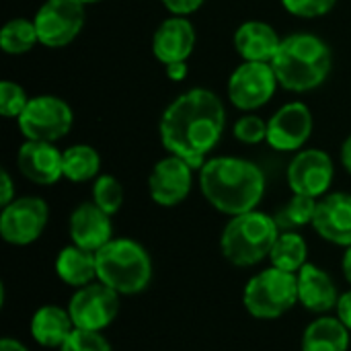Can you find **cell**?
<instances>
[{
    "label": "cell",
    "instance_id": "ffe728a7",
    "mask_svg": "<svg viewBox=\"0 0 351 351\" xmlns=\"http://www.w3.org/2000/svg\"><path fill=\"white\" fill-rule=\"evenodd\" d=\"M280 33L265 21H245L234 31V49L243 62H271L282 45Z\"/></svg>",
    "mask_w": 351,
    "mask_h": 351
},
{
    "label": "cell",
    "instance_id": "3957f363",
    "mask_svg": "<svg viewBox=\"0 0 351 351\" xmlns=\"http://www.w3.org/2000/svg\"><path fill=\"white\" fill-rule=\"evenodd\" d=\"M278 82L290 93H311L331 74L333 51L329 43L308 31L290 33L271 60Z\"/></svg>",
    "mask_w": 351,
    "mask_h": 351
},
{
    "label": "cell",
    "instance_id": "d4e9b609",
    "mask_svg": "<svg viewBox=\"0 0 351 351\" xmlns=\"http://www.w3.org/2000/svg\"><path fill=\"white\" fill-rule=\"evenodd\" d=\"M306 257H308V245H306L304 237L296 230L280 232V237L269 253L271 265L282 271H290V274H298L306 265Z\"/></svg>",
    "mask_w": 351,
    "mask_h": 351
},
{
    "label": "cell",
    "instance_id": "d6a6232c",
    "mask_svg": "<svg viewBox=\"0 0 351 351\" xmlns=\"http://www.w3.org/2000/svg\"><path fill=\"white\" fill-rule=\"evenodd\" d=\"M160 2L171 14L187 16V14H193L195 10H199L206 0H160Z\"/></svg>",
    "mask_w": 351,
    "mask_h": 351
},
{
    "label": "cell",
    "instance_id": "7a4b0ae2",
    "mask_svg": "<svg viewBox=\"0 0 351 351\" xmlns=\"http://www.w3.org/2000/svg\"><path fill=\"white\" fill-rule=\"evenodd\" d=\"M267 179L259 165L241 156H212L199 169V189L206 202L226 216L257 210Z\"/></svg>",
    "mask_w": 351,
    "mask_h": 351
},
{
    "label": "cell",
    "instance_id": "8992f818",
    "mask_svg": "<svg viewBox=\"0 0 351 351\" xmlns=\"http://www.w3.org/2000/svg\"><path fill=\"white\" fill-rule=\"evenodd\" d=\"M298 304L296 274L267 267L255 274L243 290L245 311L259 321H274L290 313Z\"/></svg>",
    "mask_w": 351,
    "mask_h": 351
},
{
    "label": "cell",
    "instance_id": "8fae6325",
    "mask_svg": "<svg viewBox=\"0 0 351 351\" xmlns=\"http://www.w3.org/2000/svg\"><path fill=\"white\" fill-rule=\"evenodd\" d=\"M66 308L76 329L103 333L119 315V294L97 280L76 288Z\"/></svg>",
    "mask_w": 351,
    "mask_h": 351
},
{
    "label": "cell",
    "instance_id": "836d02e7",
    "mask_svg": "<svg viewBox=\"0 0 351 351\" xmlns=\"http://www.w3.org/2000/svg\"><path fill=\"white\" fill-rule=\"evenodd\" d=\"M16 199V193H14V181L10 177V173L6 169H2L0 173V206H8L10 202Z\"/></svg>",
    "mask_w": 351,
    "mask_h": 351
},
{
    "label": "cell",
    "instance_id": "6da1fadb",
    "mask_svg": "<svg viewBox=\"0 0 351 351\" xmlns=\"http://www.w3.org/2000/svg\"><path fill=\"white\" fill-rule=\"evenodd\" d=\"M226 130L222 99L210 88H189L175 97L158 121L160 144L169 154L181 156L193 169H202Z\"/></svg>",
    "mask_w": 351,
    "mask_h": 351
},
{
    "label": "cell",
    "instance_id": "277c9868",
    "mask_svg": "<svg viewBox=\"0 0 351 351\" xmlns=\"http://www.w3.org/2000/svg\"><path fill=\"white\" fill-rule=\"evenodd\" d=\"M97 280L119 296L142 294L152 282V257L146 247L134 239H111L97 253Z\"/></svg>",
    "mask_w": 351,
    "mask_h": 351
},
{
    "label": "cell",
    "instance_id": "5b68a950",
    "mask_svg": "<svg viewBox=\"0 0 351 351\" xmlns=\"http://www.w3.org/2000/svg\"><path fill=\"white\" fill-rule=\"evenodd\" d=\"M280 232L274 214L253 210L232 216L220 234L222 257L237 267H255L269 259Z\"/></svg>",
    "mask_w": 351,
    "mask_h": 351
},
{
    "label": "cell",
    "instance_id": "d6986e66",
    "mask_svg": "<svg viewBox=\"0 0 351 351\" xmlns=\"http://www.w3.org/2000/svg\"><path fill=\"white\" fill-rule=\"evenodd\" d=\"M298 304L315 315H327L337 308L339 292L333 278L319 265L306 263L298 274Z\"/></svg>",
    "mask_w": 351,
    "mask_h": 351
},
{
    "label": "cell",
    "instance_id": "7402d4cb",
    "mask_svg": "<svg viewBox=\"0 0 351 351\" xmlns=\"http://www.w3.org/2000/svg\"><path fill=\"white\" fill-rule=\"evenodd\" d=\"M56 276L62 284L82 288L97 282V255L76 245L64 247L56 257Z\"/></svg>",
    "mask_w": 351,
    "mask_h": 351
},
{
    "label": "cell",
    "instance_id": "52a82bcc",
    "mask_svg": "<svg viewBox=\"0 0 351 351\" xmlns=\"http://www.w3.org/2000/svg\"><path fill=\"white\" fill-rule=\"evenodd\" d=\"M16 123L25 140L56 144L70 134L74 125V111L56 95H37L29 99Z\"/></svg>",
    "mask_w": 351,
    "mask_h": 351
},
{
    "label": "cell",
    "instance_id": "e575fe53",
    "mask_svg": "<svg viewBox=\"0 0 351 351\" xmlns=\"http://www.w3.org/2000/svg\"><path fill=\"white\" fill-rule=\"evenodd\" d=\"M335 313H337V319L351 331V290L343 292L339 296V302H337Z\"/></svg>",
    "mask_w": 351,
    "mask_h": 351
},
{
    "label": "cell",
    "instance_id": "4dcf8cb0",
    "mask_svg": "<svg viewBox=\"0 0 351 351\" xmlns=\"http://www.w3.org/2000/svg\"><path fill=\"white\" fill-rule=\"evenodd\" d=\"M58 351H113L111 343L97 331L74 329Z\"/></svg>",
    "mask_w": 351,
    "mask_h": 351
},
{
    "label": "cell",
    "instance_id": "7c38bea8",
    "mask_svg": "<svg viewBox=\"0 0 351 351\" xmlns=\"http://www.w3.org/2000/svg\"><path fill=\"white\" fill-rule=\"evenodd\" d=\"M335 177V165L329 152L321 148H302L288 165L286 181L292 193L321 199L329 193Z\"/></svg>",
    "mask_w": 351,
    "mask_h": 351
},
{
    "label": "cell",
    "instance_id": "44dd1931",
    "mask_svg": "<svg viewBox=\"0 0 351 351\" xmlns=\"http://www.w3.org/2000/svg\"><path fill=\"white\" fill-rule=\"evenodd\" d=\"M74 329L76 327L72 323L68 308H62L58 304L39 306L29 321L31 337L45 350H60Z\"/></svg>",
    "mask_w": 351,
    "mask_h": 351
},
{
    "label": "cell",
    "instance_id": "ab89813d",
    "mask_svg": "<svg viewBox=\"0 0 351 351\" xmlns=\"http://www.w3.org/2000/svg\"><path fill=\"white\" fill-rule=\"evenodd\" d=\"M78 2H82V4L86 6V4H97V2H101V0H78Z\"/></svg>",
    "mask_w": 351,
    "mask_h": 351
},
{
    "label": "cell",
    "instance_id": "5bb4252c",
    "mask_svg": "<svg viewBox=\"0 0 351 351\" xmlns=\"http://www.w3.org/2000/svg\"><path fill=\"white\" fill-rule=\"evenodd\" d=\"M193 167L181 156L167 154L148 175V193L160 208H175L183 204L193 189Z\"/></svg>",
    "mask_w": 351,
    "mask_h": 351
},
{
    "label": "cell",
    "instance_id": "9c48e42d",
    "mask_svg": "<svg viewBox=\"0 0 351 351\" xmlns=\"http://www.w3.org/2000/svg\"><path fill=\"white\" fill-rule=\"evenodd\" d=\"M86 19L84 4L78 0H45L33 23L37 27L39 43L49 49L70 45L82 31Z\"/></svg>",
    "mask_w": 351,
    "mask_h": 351
},
{
    "label": "cell",
    "instance_id": "ac0fdd59",
    "mask_svg": "<svg viewBox=\"0 0 351 351\" xmlns=\"http://www.w3.org/2000/svg\"><path fill=\"white\" fill-rule=\"evenodd\" d=\"M68 234L72 245L97 253L113 239V222L107 212L97 204L84 202L78 204L68 220Z\"/></svg>",
    "mask_w": 351,
    "mask_h": 351
},
{
    "label": "cell",
    "instance_id": "2e32d148",
    "mask_svg": "<svg viewBox=\"0 0 351 351\" xmlns=\"http://www.w3.org/2000/svg\"><path fill=\"white\" fill-rule=\"evenodd\" d=\"M317 234L337 247H351V193L333 191L319 199L313 220Z\"/></svg>",
    "mask_w": 351,
    "mask_h": 351
},
{
    "label": "cell",
    "instance_id": "9a60e30c",
    "mask_svg": "<svg viewBox=\"0 0 351 351\" xmlns=\"http://www.w3.org/2000/svg\"><path fill=\"white\" fill-rule=\"evenodd\" d=\"M16 167L35 185H56L64 177V150L53 142L25 140L16 152Z\"/></svg>",
    "mask_w": 351,
    "mask_h": 351
},
{
    "label": "cell",
    "instance_id": "30bf717a",
    "mask_svg": "<svg viewBox=\"0 0 351 351\" xmlns=\"http://www.w3.org/2000/svg\"><path fill=\"white\" fill-rule=\"evenodd\" d=\"M49 222V206L39 195H23L2 208L0 237L12 247L33 245Z\"/></svg>",
    "mask_w": 351,
    "mask_h": 351
},
{
    "label": "cell",
    "instance_id": "d590c367",
    "mask_svg": "<svg viewBox=\"0 0 351 351\" xmlns=\"http://www.w3.org/2000/svg\"><path fill=\"white\" fill-rule=\"evenodd\" d=\"M165 72H167V78L173 80V82H183L187 78V62H175V64H169L165 66Z\"/></svg>",
    "mask_w": 351,
    "mask_h": 351
},
{
    "label": "cell",
    "instance_id": "ba28073f",
    "mask_svg": "<svg viewBox=\"0 0 351 351\" xmlns=\"http://www.w3.org/2000/svg\"><path fill=\"white\" fill-rule=\"evenodd\" d=\"M278 86L280 82L271 62H243L232 70L226 95L237 109L253 113L274 99Z\"/></svg>",
    "mask_w": 351,
    "mask_h": 351
},
{
    "label": "cell",
    "instance_id": "603a6c76",
    "mask_svg": "<svg viewBox=\"0 0 351 351\" xmlns=\"http://www.w3.org/2000/svg\"><path fill=\"white\" fill-rule=\"evenodd\" d=\"M350 329L331 315H321L313 321L300 339L302 351H348L350 350Z\"/></svg>",
    "mask_w": 351,
    "mask_h": 351
},
{
    "label": "cell",
    "instance_id": "cb8c5ba5",
    "mask_svg": "<svg viewBox=\"0 0 351 351\" xmlns=\"http://www.w3.org/2000/svg\"><path fill=\"white\" fill-rule=\"evenodd\" d=\"M101 175V154L90 144H72L64 150V177L70 183L95 181Z\"/></svg>",
    "mask_w": 351,
    "mask_h": 351
},
{
    "label": "cell",
    "instance_id": "4316f807",
    "mask_svg": "<svg viewBox=\"0 0 351 351\" xmlns=\"http://www.w3.org/2000/svg\"><path fill=\"white\" fill-rule=\"evenodd\" d=\"M317 204H319V199H315V197L292 193V197L274 214L280 230L282 232H286V230H298L302 226L313 224L315 214H317Z\"/></svg>",
    "mask_w": 351,
    "mask_h": 351
},
{
    "label": "cell",
    "instance_id": "f546056e",
    "mask_svg": "<svg viewBox=\"0 0 351 351\" xmlns=\"http://www.w3.org/2000/svg\"><path fill=\"white\" fill-rule=\"evenodd\" d=\"M232 136L241 142V144H249V146H257L261 142L267 140V121L255 113H247L241 115L234 125H232Z\"/></svg>",
    "mask_w": 351,
    "mask_h": 351
},
{
    "label": "cell",
    "instance_id": "484cf974",
    "mask_svg": "<svg viewBox=\"0 0 351 351\" xmlns=\"http://www.w3.org/2000/svg\"><path fill=\"white\" fill-rule=\"evenodd\" d=\"M39 43L33 19L16 16L4 23L0 31V47L8 56H25Z\"/></svg>",
    "mask_w": 351,
    "mask_h": 351
},
{
    "label": "cell",
    "instance_id": "4fadbf2b",
    "mask_svg": "<svg viewBox=\"0 0 351 351\" xmlns=\"http://www.w3.org/2000/svg\"><path fill=\"white\" fill-rule=\"evenodd\" d=\"M315 130V117L306 103L290 101L267 119V144L276 152H298Z\"/></svg>",
    "mask_w": 351,
    "mask_h": 351
},
{
    "label": "cell",
    "instance_id": "83f0119b",
    "mask_svg": "<svg viewBox=\"0 0 351 351\" xmlns=\"http://www.w3.org/2000/svg\"><path fill=\"white\" fill-rule=\"evenodd\" d=\"M93 204H97L109 216H115L123 206V185L113 175H99L93 181Z\"/></svg>",
    "mask_w": 351,
    "mask_h": 351
},
{
    "label": "cell",
    "instance_id": "f35d334b",
    "mask_svg": "<svg viewBox=\"0 0 351 351\" xmlns=\"http://www.w3.org/2000/svg\"><path fill=\"white\" fill-rule=\"evenodd\" d=\"M341 271H343L346 282L351 286V247L346 249V255H343V259H341Z\"/></svg>",
    "mask_w": 351,
    "mask_h": 351
},
{
    "label": "cell",
    "instance_id": "74e56055",
    "mask_svg": "<svg viewBox=\"0 0 351 351\" xmlns=\"http://www.w3.org/2000/svg\"><path fill=\"white\" fill-rule=\"evenodd\" d=\"M0 351H29L19 339H12V337H4L0 341Z\"/></svg>",
    "mask_w": 351,
    "mask_h": 351
},
{
    "label": "cell",
    "instance_id": "e0dca14e",
    "mask_svg": "<svg viewBox=\"0 0 351 351\" xmlns=\"http://www.w3.org/2000/svg\"><path fill=\"white\" fill-rule=\"evenodd\" d=\"M195 41L197 33L193 23L187 16L173 14L156 27L152 35V53L162 66L187 62V58L193 53Z\"/></svg>",
    "mask_w": 351,
    "mask_h": 351
},
{
    "label": "cell",
    "instance_id": "8d00e7d4",
    "mask_svg": "<svg viewBox=\"0 0 351 351\" xmlns=\"http://www.w3.org/2000/svg\"><path fill=\"white\" fill-rule=\"evenodd\" d=\"M339 158H341V165H343V169L348 171L351 175V134L343 140V144H341V152H339Z\"/></svg>",
    "mask_w": 351,
    "mask_h": 351
},
{
    "label": "cell",
    "instance_id": "f1b7e54d",
    "mask_svg": "<svg viewBox=\"0 0 351 351\" xmlns=\"http://www.w3.org/2000/svg\"><path fill=\"white\" fill-rule=\"evenodd\" d=\"M29 99L31 97H27L25 88L19 82H12V80L0 82V115L4 119H19Z\"/></svg>",
    "mask_w": 351,
    "mask_h": 351
},
{
    "label": "cell",
    "instance_id": "1f68e13d",
    "mask_svg": "<svg viewBox=\"0 0 351 351\" xmlns=\"http://www.w3.org/2000/svg\"><path fill=\"white\" fill-rule=\"evenodd\" d=\"M284 8L300 19H319L329 14L337 0H282Z\"/></svg>",
    "mask_w": 351,
    "mask_h": 351
}]
</instances>
